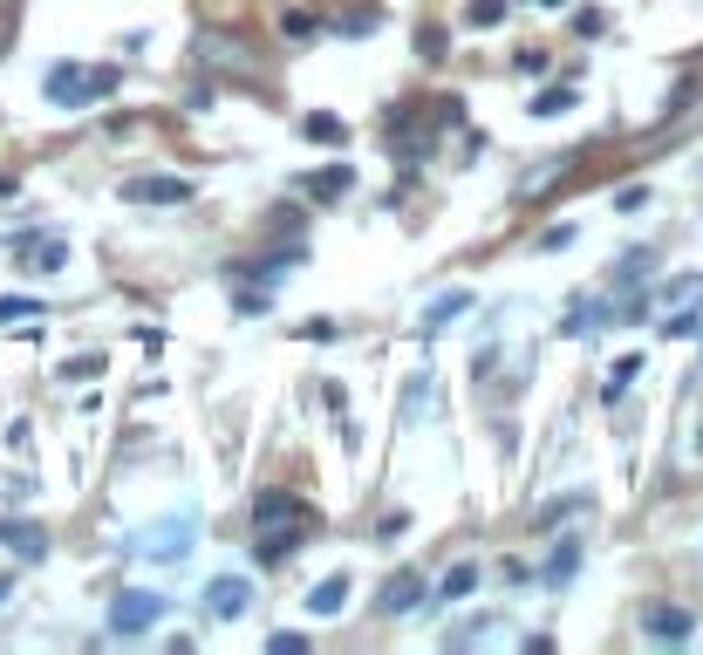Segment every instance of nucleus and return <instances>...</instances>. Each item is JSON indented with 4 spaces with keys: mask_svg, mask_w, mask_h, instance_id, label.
I'll return each mask as SVG.
<instances>
[{
    "mask_svg": "<svg viewBox=\"0 0 703 655\" xmlns=\"http://www.w3.org/2000/svg\"><path fill=\"white\" fill-rule=\"evenodd\" d=\"M417 48H424V62H444V28H417Z\"/></svg>",
    "mask_w": 703,
    "mask_h": 655,
    "instance_id": "obj_27",
    "label": "nucleus"
},
{
    "mask_svg": "<svg viewBox=\"0 0 703 655\" xmlns=\"http://www.w3.org/2000/svg\"><path fill=\"white\" fill-rule=\"evenodd\" d=\"M615 205H622V212H642V205H649V185H622Z\"/></svg>",
    "mask_w": 703,
    "mask_h": 655,
    "instance_id": "obj_29",
    "label": "nucleus"
},
{
    "mask_svg": "<svg viewBox=\"0 0 703 655\" xmlns=\"http://www.w3.org/2000/svg\"><path fill=\"white\" fill-rule=\"evenodd\" d=\"M82 96H89V69H76V62H62V69H48V103H62V110H76Z\"/></svg>",
    "mask_w": 703,
    "mask_h": 655,
    "instance_id": "obj_10",
    "label": "nucleus"
},
{
    "mask_svg": "<svg viewBox=\"0 0 703 655\" xmlns=\"http://www.w3.org/2000/svg\"><path fill=\"white\" fill-rule=\"evenodd\" d=\"M642 635H649V642H690V635H697V615L676 608V601H663V608L642 615Z\"/></svg>",
    "mask_w": 703,
    "mask_h": 655,
    "instance_id": "obj_5",
    "label": "nucleus"
},
{
    "mask_svg": "<svg viewBox=\"0 0 703 655\" xmlns=\"http://www.w3.org/2000/svg\"><path fill=\"white\" fill-rule=\"evenodd\" d=\"M123 198L130 205H185L192 185L185 178H123Z\"/></svg>",
    "mask_w": 703,
    "mask_h": 655,
    "instance_id": "obj_7",
    "label": "nucleus"
},
{
    "mask_svg": "<svg viewBox=\"0 0 703 655\" xmlns=\"http://www.w3.org/2000/svg\"><path fill=\"white\" fill-rule=\"evenodd\" d=\"M82 376H103V355H69L62 362V383H82Z\"/></svg>",
    "mask_w": 703,
    "mask_h": 655,
    "instance_id": "obj_25",
    "label": "nucleus"
},
{
    "mask_svg": "<svg viewBox=\"0 0 703 655\" xmlns=\"http://www.w3.org/2000/svg\"><path fill=\"white\" fill-rule=\"evenodd\" d=\"M430 383H437V376H410V396H403V417H417V410H430Z\"/></svg>",
    "mask_w": 703,
    "mask_h": 655,
    "instance_id": "obj_24",
    "label": "nucleus"
},
{
    "mask_svg": "<svg viewBox=\"0 0 703 655\" xmlns=\"http://www.w3.org/2000/svg\"><path fill=\"white\" fill-rule=\"evenodd\" d=\"M465 21L478 28V35H485V28H499V21H506V0H465Z\"/></svg>",
    "mask_w": 703,
    "mask_h": 655,
    "instance_id": "obj_20",
    "label": "nucleus"
},
{
    "mask_svg": "<svg viewBox=\"0 0 703 655\" xmlns=\"http://www.w3.org/2000/svg\"><path fill=\"white\" fill-rule=\"evenodd\" d=\"M512 69H519V76H547V55H540V48H526V55H512Z\"/></svg>",
    "mask_w": 703,
    "mask_h": 655,
    "instance_id": "obj_28",
    "label": "nucleus"
},
{
    "mask_svg": "<svg viewBox=\"0 0 703 655\" xmlns=\"http://www.w3.org/2000/svg\"><path fill=\"white\" fill-rule=\"evenodd\" d=\"M663 335H669V342H697V335H703V314H697V308L669 314V328H663Z\"/></svg>",
    "mask_w": 703,
    "mask_h": 655,
    "instance_id": "obj_23",
    "label": "nucleus"
},
{
    "mask_svg": "<svg viewBox=\"0 0 703 655\" xmlns=\"http://www.w3.org/2000/svg\"><path fill=\"white\" fill-rule=\"evenodd\" d=\"M471 308V294L465 287H451V294H437V301H430L424 308V321H417V335H437V328H444V321H458V314Z\"/></svg>",
    "mask_w": 703,
    "mask_h": 655,
    "instance_id": "obj_13",
    "label": "nucleus"
},
{
    "mask_svg": "<svg viewBox=\"0 0 703 655\" xmlns=\"http://www.w3.org/2000/svg\"><path fill=\"white\" fill-rule=\"evenodd\" d=\"M294 335H301V342H335V321H301Z\"/></svg>",
    "mask_w": 703,
    "mask_h": 655,
    "instance_id": "obj_30",
    "label": "nucleus"
},
{
    "mask_svg": "<svg viewBox=\"0 0 703 655\" xmlns=\"http://www.w3.org/2000/svg\"><path fill=\"white\" fill-rule=\"evenodd\" d=\"M185 546H192V519H157L151 533L137 540V553H151V560H185Z\"/></svg>",
    "mask_w": 703,
    "mask_h": 655,
    "instance_id": "obj_3",
    "label": "nucleus"
},
{
    "mask_svg": "<svg viewBox=\"0 0 703 655\" xmlns=\"http://www.w3.org/2000/svg\"><path fill=\"white\" fill-rule=\"evenodd\" d=\"M253 533H260V540H253V560H260V567H280V560L314 533V512L294 499V492L267 485V492L253 499Z\"/></svg>",
    "mask_w": 703,
    "mask_h": 655,
    "instance_id": "obj_1",
    "label": "nucleus"
},
{
    "mask_svg": "<svg viewBox=\"0 0 703 655\" xmlns=\"http://www.w3.org/2000/svg\"><path fill=\"white\" fill-rule=\"evenodd\" d=\"M301 137L308 144H349V123L342 116H301Z\"/></svg>",
    "mask_w": 703,
    "mask_h": 655,
    "instance_id": "obj_17",
    "label": "nucleus"
},
{
    "mask_svg": "<svg viewBox=\"0 0 703 655\" xmlns=\"http://www.w3.org/2000/svg\"><path fill=\"white\" fill-rule=\"evenodd\" d=\"M574 567H581V540H560V546L547 553L540 580H547V587H567V580H574Z\"/></svg>",
    "mask_w": 703,
    "mask_h": 655,
    "instance_id": "obj_14",
    "label": "nucleus"
},
{
    "mask_svg": "<svg viewBox=\"0 0 703 655\" xmlns=\"http://www.w3.org/2000/svg\"><path fill=\"white\" fill-rule=\"evenodd\" d=\"M294 226H301V212H294V205H280V212H274V226H267V232H280V239H294Z\"/></svg>",
    "mask_w": 703,
    "mask_h": 655,
    "instance_id": "obj_31",
    "label": "nucleus"
},
{
    "mask_svg": "<svg viewBox=\"0 0 703 655\" xmlns=\"http://www.w3.org/2000/svg\"><path fill=\"white\" fill-rule=\"evenodd\" d=\"M383 28V7H349L342 14V35H376Z\"/></svg>",
    "mask_w": 703,
    "mask_h": 655,
    "instance_id": "obj_22",
    "label": "nucleus"
},
{
    "mask_svg": "<svg viewBox=\"0 0 703 655\" xmlns=\"http://www.w3.org/2000/svg\"><path fill=\"white\" fill-rule=\"evenodd\" d=\"M349 185H355L349 164H328V171H314V178H308V198H314V205H335V198H349Z\"/></svg>",
    "mask_w": 703,
    "mask_h": 655,
    "instance_id": "obj_12",
    "label": "nucleus"
},
{
    "mask_svg": "<svg viewBox=\"0 0 703 655\" xmlns=\"http://www.w3.org/2000/svg\"><path fill=\"white\" fill-rule=\"evenodd\" d=\"M246 601H253V587H246L239 574H219L212 587H205V615H212V621H239V615H246Z\"/></svg>",
    "mask_w": 703,
    "mask_h": 655,
    "instance_id": "obj_4",
    "label": "nucleus"
},
{
    "mask_svg": "<svg viewBox=\"0 0 703 655\" xmlns=\"http://www.w3.org/2000/svg\"><path fill=\"white\" fill-rule=\"evenodd\" d=\"M7 587H14V580H7V574H0V601H7Z\"/></svg>",
    "mask_w": 703,
    "mask_h": 655,
    "instance_id": "obj_33",
    "label": "nucleus"
},
{
    "mask_svg": "<svg viewBox=\"0 0 703 655\" xmlns=\"http://www.w3.org/2000/svg\"><path fill=\"white\" fill-rule=\"evenodd\" d=\"M157 621H164V594L130 587V594H117V608H110V635H151Z\"/></svg>",
    "mask_w": 703,
    "mask_h": 655,
    "instance_id": "obj_2",
    "label": "nucleus"
},
{
    "mask_svg": "<svg viewBox=\"0 0 703 655\" xmlns=\"http://www.w3.org/2000/svg\"><path fill=\"white\" fill-rule=\"evenodd\" d=\"M587 512V492L574 485V492H553L547 505H533V533H553V526H567V519H581Z\"/></svg>",
    "mask_w": 703,
    "mask_h": 655,
    "instance_id": "obj_8",
    "label": "nucleus"
},
{
    "mask_svg": "<svg viewBox=\"0 0 703 655\" xmlns=\"http://www.w3.org/2000/svg\"><path fill=\"white\" fill-rule=\"evenodd\" d=\"M349 608V574H328V580H314L308 587V615L314 621H335Z\"/></svg>",
    "mask_w": 703,
    "mask_h": 655,
    "instance_id": "obj_9",
    "label": "nucleus"
},
{
    "mask_svg": "<svg viewBox=\"0 0 703 655\" xmlns=\"http://www.w3.org/2000/svg\"><path fill=\"white\" fill-rule=\"evenodd\" d=\"M540 7H567V0H540Z\"/></svg>",
    "mask_w": 703,
    "mask_h": 655,
    "instance_id": "obj_34",
    "label": "nucleus"
},
{
    "mask_svg": "<svg viewBox=\"0 0 703 655\" xmlns=\"http://www.w3.org/2000/svg\"><path fill=\"white\" fill-rule=\"evenodd\" d=\"M424 567H396L390 580H383V615H410L417 601H424Z\"/></svg>",
    "mask_w": 703,
    "mask_h": 655,
    "instance_id": "obj_6",
    "label": "nucleus"
},
{
    "mask_svg": "<svg viewBox=\"0 0 703 655\" xmlns=\"http://www.w3.org/2000/svg\"><path fill=\"white\" fill-rule=\"evenodd\" d=\"M574 103H581V96H574V82H553V89H540V96H533V116H567Z\"/></svg>",
    "mask_w": 703,
    "mask_h": 655,
    "instance_id": "obj_18",
    "label": "nucleus"
},
{
    "mask_svg": "<svg viewBox=\"0 0 703 655\" xmlns=\"http://www.w3.org/2000/svg\"><path fill=\"white\" fill-rule=\"evenodd\" d=\"M280 28L301 41V35H314V14H308V7H287V14H280Z\"/></svg>",
    "mask_w": 703,
    "mask_h": 655,
    "instance_id": "obj_26",
    "label": "nucleus"
},
{
    "mask_svg": "<svg viewBox=\"0 0 703 655\" xmlns=\"http://www.w3.org/2000/svg\"><path fill=\"white\" fill-rule=\"evenodd\" d=\"M471 587H478V560H458V567H451V574L437 580V601H465Z\"/></svg>",
    "mask_w": 703,
    "mask_h": 655,
    "instance_id": "obj_16",
    "label": "nucleus"
},
{
    "mask_svg": "<svg viewBox=\"0 0 703 655\" xmlns=\"http://www.w3.org/2000/svg\"><path fill=\"white\" fill-rule=\"evenodd\" d=\"M0 546H14L21 560H41L48 553V533H41L35 519H0Z\"/></svg>",
    "mask_w": 703,
    "mask_h": 655,
    "instance_id": "obj_11",
    "label": "nucleus"
},
{
    "mask_svg": "<svg viewBox=\"0 0 703 655\" xmlns=\"http://www.w3.org/2000/svg\"><path fill=\"white\" fill-rule=\"evenodd\" d=\"M635 376H642V355H622V362L608 369V383H601V396H608V403H622V389L635 383Z\"/></svg>",
    "mask_w": 703,
    "mask_h": 655,
    "instance_id": "obj_19",
    "label": "nucleus"
},
{
    "mask_svg": "<svg viewBox=\"0 0 703 655\" xmlns=\"http://www.w3.org/2000/svg\"><path fill=\"white\" fill-rule=\"evenodd\" d=\"M7 321H41V301H28V294H0V328Z\"/></svg>",
    "mask_w": 703,
    "mask_h": 655,
    "instance_id": "obj_21",
    "label": "nucleus"
},
{
    "mask_svg": "<svg viewBox=\"0 0 703 655\" xmlns=\"http://www.w3.org/2000/svg\"><path fill=\"white\" fill-rule=\"evenodd\" d=\"M117 89V69H89V96H110Z\"/></svg>",
    "mask_w": 703,
    "mask_h": 655,
    "instance_id": "obj_32",
    "label": "nucleus"
},
{
    "mask_svg": "<svg viewBox=\"0 0 703 655\" xmlns=\"http://www.w3.org/2000/svg\"><path fill=\"white\" fill-rule=\"evenodd\" d=\"M205 62H212V69H246V62H239V41H226V35H198V69H205Z\"/></svg>",
    "mask_w": 703,
    "mask_h": 655,
    "instance_id": "obj_15",
    "label": "nucleus"
}]
</instances>
